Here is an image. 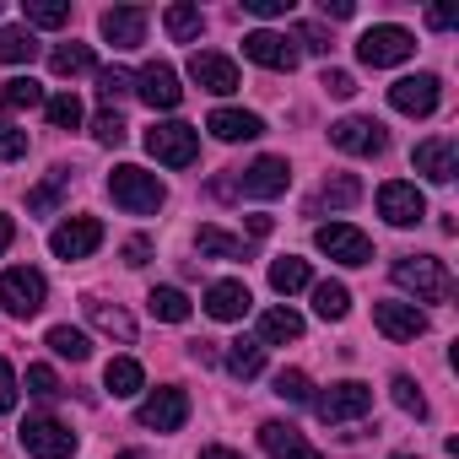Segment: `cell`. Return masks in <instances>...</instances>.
<instances>
[{
  "mask_svg": "<svg viewBox=\"0 0 459 459\" xmlns=\"http://www.w3.org/2000/svg\"><path fill=\"white\" fill-rule=\"evenodd\" d=\"M227 373L233 378H260L265 373V346L255 341V335H238V341H227Z\"/></svg>",
  "mask_w": 459,
  "mask_h": 459,
  "instance_id": "cb8c5ba5",
  "label": "cell"
},
{
  "mask_svg": "<svg viewBox=\"0 0 459 459\" xmlns=\"http://www.w3.org/2000/svg\"><path fill=\"white\" fill-rule=\"evenodd\" d=\"M44 114H49L55 130H76L82 125V98L76 92H55V98H44Z\"/></svg>",
  "mask_w": 459,
  "mask_h": 459,
  "instance_id": "f35d334b",
  "label": "cell"
},
{
  "mask_svg": "<svg viewBox=\"0 0 459 459\" xmlns=\"http://www.w3.org/2000/svg\"><path fill=\"white\" fill-rule=\"evenodd\" d=\"M98 28H103V39H108L114 49H135V44L146 39V12H141V6H108V12L98 17Z\"/></svg>",
  "mask_w": 459,
  "mask_h": 459,
  "instance_id": "44dd1931",
  "label": "cell"
},
{
  "mask_svg": "<svg viewBox=\"0 0 459 459\" xmlns=\"http://www.w3.org/2000/svg\"><path fill=\"white\" fill-rule=\"evenodd\" d=\"M162 28H168V39H173V44H195V39H200V28H205V17H200V6L178 0V6H168V12H162Z\"/></svg>",
  "mask_w": 459,
  "mask_h": 459,
  "instance_id": "f1b7e54d",
  "label": "cell"
},
{
  "mask_svg": "<svg viewBox=\"0 0 459 459\" xmlns=\"http://www.w3.org/2000/svg\"><path fill=\"white\" fill-rule=\"evenodd\" d=\"M49 71H55V76H82V71H92V49H87V44H60V49L49 55Z\"/></svg>",
  "mask_w": 459,
  "mask_h": 459,
  "instance_id": "74e56055",
  "label": "cell"
},
{
  "mask_svg": "<svg viewBox=\"0 0 459 459\" xmlns=\"http://www.w3.org/2000/svg\"><path fill=\"white\" fill-rule=\"evenodd\" d=\"M200 459H244V454H233V448H221V443H211V448H200Z\"/></svg>",
  "mask_w": 459,
  "mask_h": 459,
  "instance_id": "9f6ffc18",
  "label": "cell"
},
{
  "mask_svg": "<svg viewBox=\"0 0 459 459\" xmlns=\"http://www.w3.org/2000/svg\"><path fill=\"white\" fill-rule=\"evenodd\" d=\"M244 12H249V17H287L292 0H244Z\"/></svg>",
  "mask_w": 459,
  "mask_h": 459,
  "instance_id": "f907efd6",
  "label": "cell"
},
{
  "mask_svg": "<svg viewBox=\"0 0 459 459\" xmlns=\"http://www.w3.org/2000/svg\"><path fill=\"white\" fill-rule=\"evenodd\" d=\"M17 373H12V362L6 357H0V416H6V411H17Z\"/></svg>",
  "mask_w": 459,
  "mask_h": 459,
  "instance_id": "c3c4849f",
  "label": "cell"
},
{
  "mask_svg": "<svg viewBox=\"0 0 459 459\" xmlns=\"http://www.w3.org/2000/svg\"><path fill=\"white\" fill-rule=\"evenodd\" d=\"M411 162H416V173H421L427 184H448L454 168H459V146H454L448 135H432V141H421V146L411 152Z\"/></svg>",
  "mask_w": 459,
  "mask_h": 459,
  "instance_id": "ac0fdd59",
  "label": "cell"
},
{
  "mask_svg": "<svg viewBox=\"0 0 459 459\" xmlns=\"http://www.w3.org/2000/svg\"><path fill=\"white\" fill-rule=\"evenodd\" d=\"M44 303H49V281H44V271L17 265V271L0 276V308H6L12 319H33V314H44Z\"/></svg>",
  "mask_w": 459,
  "mask_h": 459,
  "instance_id": "277c9868",
  "label": "cell"
},
{
  "mask_svg": "<svg viewBox=\"0 0 459 459\" xmlns=\"http://www.w3.org/2000/svg\"><path fill=\"white\" fill-rule=\"evenodd\" d=\"M330 141H335L341 152H351V157H378V152L389 146V130H384L378 119H362V114H351V119L330 125Z\"/></svg>",
  "mask_w": 459,
  "mask_h": 459,
  "instance_id": "9a60e30c",
  "label": "cell"
},
{
  "mask_svg": "<svg viewBox=\"0 0 459 459\" xmlns=\"http://www.w3.org/2000/svg\"><path fill=\"white\" fill-rule=\"evenodd\" d=\"M373 325L389 335V341H416L427 335V314L416 303H373Z\"/></svg>",
  "mask_w": 459,
  "mask_h": 459,
  "instance_id": "d6986e66",
  "label": "cell"
},
{
  "mask_svg": "<svg viewBox=\"0 0 459 459\" xmlns=\"http://www.w3.org/2000/svg\"><path fill=\"white\" fill-rule=\"evenodd\" d=\"M249 303H255V298H249V287H244V281H211V287H205V314H211V319H221V325L244 319V314H249Z\"/></svg>",
  "mask_w": 459,
  "mask_h": 459,
  "instance_id": "7402d4cb",
  "label": "cell"
},
{
  "mask_svg": "<svg viewBox=\"0 0 459 459\" xmlns=\"http://www.w3.org/2000/svg\"><path fill=\"white\" fill-rule=\"evenodd\" d=\"M244 55L255 65H265V71H298V44L287 33H271V28H255L244 39Z\"/></svg>",
  "mask_w": 459,
  "mask_h": 459,
  "instance_id": "e0dca14e",
  "label": "cell"
},
{
  "mask_svg": "<svg viewBox=\"0 0 459 459\" xmlns=\"http://www.w3.org/2000/svg\"><path fill=\"white\" fill-rule=\"evenodd\" d=\"M314 314L330 319V325H341V319L351 314V292H346L341 281H319V287H314Z\"/></svg>",
  "mask_w": 459,
  "mask_h": 459,
  "instance_id": "d6a6232c",
  "label": "cell"
},
{
  "mask_svg": "<svg viewBox=\"0 0 459 459\" xmlns=\"http://www.w3.org/2000/svg\"><path fill=\"white\" fill-rule=\"evenodd\" d=\"M389 394H394V405H400L405 416H416V421L427 416V394L416 389V378H411V373H394V378H389Z\"/></svg>",
  "mask_w": 459,
  "mask_h": 459,
  "instance_id": "ab89813d",
  "label": "cell"
},
{
  "mask_svg": "<svg viewBox=\"0 0 459 459\" xmlns=\"http://www.w3.org/2000/svg\"><path fill=\"white\" fill-rule=\"evenodd\" d=\"M195 249H200L205 260H244V238L221 233V227H200V233H195Z\"/></svg>",
  "mask_w": 459,
  "mask_h": 459,
  "instance_id": "1f68e13d",
  "label": "cell"
},
{
  "mask_svg": "<svg viewBox=\"0 0 459 459\" xmlns=\"http://www.w3.org/2000/svg\"><path fill=\"white\" fill-rule=\"evenodd\" d=\"M260 346H287V341H303V314L292 308H265L260 314Z\"/></svg>",
  "mask_w": 459,
  "mask_h": 459,
  "instance_id": "484cf974",
  "label": "cell"
},
{
  "mask_svg": "<svg viewBox=\"0 0 459 459\" xmlns=\"http://www.w3.org/2000/svg\"><path fill=\"white\" fill-rule=\"evenodd\" d=\"M33 55H39L33 28H0V60L6 65H33Z\"/></svg>",
  "mask_w": 459,
  "mask_h": 459,
  "instance_id": "836d02e7",
  "label": "cell"
},
{
  "mask_svg": "<svg viewBox=\"0 0 459 459\" xmlns=\"http://www.w3.org/2000/svg\"><path fill=\"white\" fill-rule=\"evenodd\" d=\"M98 92H103V103L114 108L119 98H130V92H135V76H130V71H119V65H103V71H98Z\"/></svg>",
  "mask_w": 459,
  "mask_h": 459,
  "instance_id": "60d3db41",
  "label": "cell"
},
{
  "mask_svg": "<svg viewBox=\"0 0 459 459\" xmlns=\"http://www.w3.org/2000/svg\"><path fill=\"white\" fill-rule=\"evenodd\" d=\"M103 244V221L98 216H71V221H60L55 233H49V249H55V260H87L92 249Z\"/></svg>",
  "mask_w": 459,
  "mask_h": 459,
  "instance_id": "8fae6325",
  "label": "cell"
},
{
  "mask_svg": "<svg viewBox=\"0 0 459 459\" xmlns=\"http://www.w3.org/2000/svg\"><path fill=\"white\" fill-rule=\"evenodd\" d=\"M146 308H152V319H162V325H184V319H189V298H184L178 287H152V292H146Z\"/></svg>",
  "mask_w": 459,
  "mask_h": 459,
  "instance_id": "f546056e",
  "label": "cell"
},
{
  "mask_svg": "<svg viewBox=\"0 0 459 459\" xmlns=\"http://www.w3.org/2000/svg\"><path fill=\"white\" fill-rule=\"evenodd\" d=\"M49 351L65 357V362H87V357H92V341H87L82 330H71V325H55V330H49Z\"/></svg>",
  "mask_w": 459,
  "mask_h": 459,
  "instance_id": "d590c367",
  "label": "cell"
},
{
  "mask_svg": "<svg viewBox=\"0 0 459 459\" xmlns=\"http://www.w3.org/2000/svg\"><path fill=\"white\" fill-rule=\"evenodd\" d=\"M103 389H108L114 400H130V394H141V389H146V373H141V362H135V357H114V362L103 368Z\"/></svg>",
  "mask_w": 459,
  "mask_h": 459,
  "instance_id": "4316f807",
  "label": "cell"
},
{
  "mask_svg": "<svg viewBox=\"0 0 459 459\" xmlns=\"http://www.w3.org/2000/svg\"><path fill=\"white\" fill-rule=\"evenodd\" d=\"M87 319H92V325H98L108 341H119V346H130V341H135V319H130L119 303H103V298H92V303H87Z\"/></svg>",
  "mask_w": 459,
  "mask_h": 459,
  "instance_id": "d4e9b609",
  "label": "cell"
},
{
  "mask_svg": "<svg viewBox=\"0 0 459 459\" xmlns=\"http://www.w3.org/2000/svg\"><path fill=\"white\" fill-rule=\"evenodd\" d=\"M319 12H325V17H335V22H346L357 6H351V0H319Z\"/></svg>",
  "mask_w": 459,
  "mask_h": 459,
  "instance_id": "f5cc1de1",
  "label": "cell"
},
{
  "mask_svg": "<svg viewBox=\"0 0 459 459\" xmlns=\"http://www.w3.org/2000/svg\"><path fill=\"white\" fill-rule=\"evenodd\" d=\"M28 28H65L71 22V0H22Z\"/></svg>",
  "mask_w": 459,
  "mask_h": 459,
  "instance_id": "e575fe53",
  "label": "cell"
},
{
  "mask_svg": "<svg viewBox=\"0 0 459 459\" xmlns=\"http://www.w3.org/2000/svg\"><path fill=\"white\" fill-rule=\"evenodd\" d=\"M189 82L200 92H211V98H227V92H238V65L227 60V55L200 49V55H189Z\"/></svg>",
  "mask_w": 459,
  "mask_h": 459,
  "instance_id": "2e32d148",
  "label": "cell"
},
{
  "mask_svg": "<svg viewBox=\"0 0 459 459\" xmlns=\"http://www.w3.org/2000/svg\"><path fill=\"white\" fill-rule=\"evenodd\" d=\"M119 459H146V454H141V448H130V454H119Z\"/></svg>",
  "mask_w": 459,
  "mask_h": 459,
  "instance_id": "6f0895ef",
  "label": "cell"
},
{
  "mask_svg": "<svg viewBox=\"0 0 459 459\" xmlns=\"http://www.w3.org/2000/svg\"><path fill=\"white\" fill-rule=\"evenodd\" d=\"M314 244L335 265H373V238L362 233V227H351V221H325L314 233Z\"/></svg>",
  "mask_w": 459,
  "mask_h": 459,
  "instance_id": "52a82bcc",
  "label": "cell"
},
{
  "mask_svg": "<svg viewBox=\"0 0 459 459\" xmlns=\"http://www.w3.org/2000/svg\"><path fill=\"white\" fill-rule=\"evenodd\" d=\"M146 260H152V244L146 238H130L125 244V265H146Z\"/></svg>",
  "mask_w": 459,
  "mask_h": 459,
  "instance_id": "816d5d0a",
  "label": "cell"
},
{
  "mask_svg": "<svg viewBox=\"0 0 459 459\" xmlns=\"http://www.w3.org/2000/svg\"><path fill=\"white\" fill-rule=\"evenodd\" d=\"M271 287H276L281 298H292V292L314 287V271H308V260H298V255H281V260H271Z\"/></svg>",
  "mask_w": 459,
  "mask_h": 459,
  "instance_id": "83f0119b",
  "label": "cell"
},
{
  "mask_svg": "<svg viewBox=\"0 0 459 459\" xmlns=\"http://www.w3.org/2000/svg\"><path fill=\"white\" fill-rule=\"evenodd\" d=\"M292 44H298V55L308 49V55H330V39H325V28H314V22H303L298 33H292Z\"/></svg>",
  "mask_w": 459,
  "mask_h": 459,
  "instance_id": "7dc6e473",
  "label": "cell"
},
{
  "mask_svg": "<svg viewBox=\"0 0 459 459\" xmlns=\"http://www.w3.org/2000/svg\"><path fill=\"white\" fill-rule=\"evenodd\" d=\"M146 152L162 162V168H189L200 157V130L184 125V119H162L146 130Z\"/></svg>",
  "mask_w": 459,
  "mask_h": 459,
  "instance_id": "5b68a950",
  "label": "cell"
},
{
  "mask_svg": "<svg viewBox=\"0 0 459 459\" xmlns=\"http://www.w3.org/2000/svg\"><path fill=\"white\" fill-rule=\"evenodd\" d=\"M427 28H437V33H443V28H454V12H443V6H432V12H427Z\"/></svg>",
  "mask_w": 459,
  "mask_h": 459,
  "instance_id": "11a10c76",
  "label": "cell"
},
{
  "mask_svg": "<svg viewBox=\"0 0 459 459\" xmlns=\"http://www.w3.org/2000/svg\"><path fill=\"white\" fill-rule=\"evenodd\" d=\"M39 103H44V87L33 76H12L6 87H0V108H6V114H28Z\"/></svg>",
  "mask_w": 459,
  "mask_h": 459,
  "instance_id": "4dcf8cb0",
  "label": "cell"
},
{
  "mask_svg": "<svg viewBox=\"0 0 459 459\" xmlns=\"http://www.w3.org/2000/svg\"><path fill=\"white\" fill-rule=\"evenodd\" d=\"M314 411H319V421H357V416L373 411V384L341 378V384H330L325 394H314Z\"/></svg>",
  "mask_w": 459,
  "mask_h": 459,
  "instance_id": "ba28073f",
  "label": "cell"
},
{
  "mask_svg": "<svg viewBox=\"0 0 459 459\" xmlns=\"http://www.w3.org/2000/svg\"><path fill=\"white\" fill-rule=\"evenodd\" d=\"M319 87H325L330 98H351V92H357V76H351V71H325Z\"/></svg>",
  "mask_w": 459,
  "mask_h": 459,
  "instance_id": "681fc988",
  "label": "cell"
},
{
  "mask_svg": "<svg viewBox=\"0 0 459 459\" xmlns=\"http://www.w3.org/2000/svg\"><path fill=\"white\" fill-rule=\"evenodd\" d=\"M205 130L216 135V141H255V135H265V119L260 114H249V108H216L211 119H205Z\"/></svg>",
  "mask_w": 459,
  "mask_h": 459,
  "instance_id": "603a6c76",
  "label": "cell"
},
{
  "mask_svg": "<svg viewBox=\"0 0 459 459\" xmlns=\"http://www.w3.org/2000/svg\"><path fill=\"white\" fill-rule=\"evenodd\" d=\"M260 448H265L271 459H325L292 421H265V427H260Z\"/></svg>",
  "mask_w": 459,
  "mask_h": 459,
  "instance_id": "ffe728a7",
  "label": "cell"
},
{
  "mask_svg": "<svg viewBox=\"0 0 459 459\" xmlns=\"http://www.w3.org/2000/svg\"><path fill=\"white\" fill-rule=\"evenodd\" d=\"M17 157H28V130L0 125V162H17Z\"/></svg>",
  "mask_w": 459,
  "mask_h": 459,
  "instance_id": "bcb514c9",
  "label": "cell"
},
{
  "mask_svg": "<svg viewBox=\"0 0 459 459\" xmlns=\"http://www.w3.org/2000/svg\"><path fill=\"white\" fill-rule=\"evenodd\" d=\"M411 55H416V39H411L405 28H394V22H378V28H368V33L357 39V60H362L368 71L405 65Z\"/></svg>",
  "mask_w": 459,
  "mask_h": 459,
  "instance_id": "3957f363",
  "label": "cell"
},
{
  "mask_svg": "<svg viewBox=\"0 0 459 459\" xmlns=\"http://www.w3.org/2000/svg\"><path fill=\"white\" fill-rule=\"evenodd\" d=\"M378 216L389 227H416L427 216V195L405 178H389V184H378Z\"/></svg>",
  "mask_w": 459,
  "mask_h": 459,
  "instance_id": "4fadbf2b",
  "label": "cell"
},
{
  "mask_svg": "<svg viewBox=\"0 0 459 459\" xmlns=\"http://www.w3.org/2000/svg\"><path fill=\"white\" fill-rule=\"evenodd\" d=\"M76 443H82V437H76L65 421H55V416H28V421H22V448H28L33 459H71Z\"/></svg>",
  "mask_w": 459,
  "mask_h": 459,
  "instance_id": "30bf717a",
  "label": "cell"
},
{
  "mask_svg": "<svg viewBox=\"0 0 459 459\" xmlns=\"http://www.w3.org/2000/svg\"><path fill=\"white\" fill-rule=\"evenodd\" d=\"M276 394H281L287 405H308V400H314V384H308V373L281 368V373H276Z\"/></svg>",
  "mask_w": 459,
  "mask_h": 459,
  "instance_id": "b9f144b4",
  "label": "cell"
},
{
  "mask_svg": "<svg viewBox=\"0 0 459 459\" xmlns=\"http://www.w3.org/2000/svg\"><path fill=\"white\" fill-rule=\"evenodd\" d=\"M92 135H98L103 146H125V135H130V125L119 119V108H103V114L92 119Z\"/></svg>",
  "mask_w": 459,
  "mask_h": 459,
  "instance_id": "7bdbcfd3",
  "label": "cell"
},
{
  "mask_svg": "<svg viewBox=\"0 0 459 459\" xmlns=\"http://www.w3.org/2000/svg\"><path fill=\"white\" fill-rule=\"evenodd\" d=\"M12 238H17V221H12L6 211H0V255H6V249H12Z\"/></svg>",
  "mask_w": 459,
  "mask_h": 459,
  "instance_id": "db71d44e",
  "label": "cell"
},
{
  "mask_svg": "<svg viewBox=\"0 0 459 459\" xmlns=\"http://www.w3.org/2000/svg\"><path fill=\"white\" fill-rule=\"evenodd\" d=\"M65 184H71V173H65V168H55V178H49V184H39V189L28 195V211H55Z\"/></svg>",
  "mask_w": 459,
  "mask_h": 459,
  "instance_id": "ee69618b",
  "label": "cell"
},
{
  "mask_svg": "<svg viewBox=\"0 0 459 459\" xmlns=\"http://www.w3.org/2000/svg\"><path fill=\"white\" fill-rule=\"evenodd\" d=\"M135 92H141V103H146V108H157V114H173V108L184 103L178 71H173L168 60H152V65H141V76H135Z\"/></svg>",
  "mask_w": 459,
  "mask_h": 459,
  "instance_id": "7c38bea8",
  "label": "cell"
},
{
  "mask_svg": "<svg viewBox=\"0 0 459 459\" xmlns=\"http://www.w3.org/2000/svg\"><path fill=\"white\" fill-rule=\"evenodd\" d=\"M135 421L152 427V432H178V427L189 421V394H184L178 384H162V389H152V394L135 405Z\"/></svg>",
  "mask_w": 459,
  "mask_h": 459,
  "instance_id": "9c48e42d",
  "label": "cell"
},
{
  "mask_svg": "<svg viewBox=\"0 0 459 459\" xmlns=\"http://www.w3.org/2000/svg\"><path fill=\"white\" fill-rule=\"evenodd\" d=\"M108 200H114L119 211H130V216H157L162 200H168V184H162L157 173L135 168V162H119V168L108 173Z\"/></svg>",
  "mask_w": 459,
  "mask_h": 459,
  "instance_id": "6da1fadb",
  "label": "cell"
},
{
  "mask_svg": "<svg viewBox=\"0 0 459 459\" xmlns=\"http://www.w3.org/2000/svg\"><path fill=\"white\" fill-rule=\"evenodd\" d=\"M437 98H443V82H437L432 71H416V76H400V82L389 87V103H394L400 114H411V119H427V114L437 108Z\"/></svg>",
  "mask_w": 459,
  "mask_h": 459,
  "instance_id": "5bb4252c",
  "label": "cell"
},
{
  "mask_svg": "<svg viewBox=\"0 0 459 459\" xmlns=\"http://www.w3.org/2000/svg\"><path fill=\"white\" fill-rule=\"evenodd\" d=\"M389 276H394V287L411 292L416 303H448V298H454V276H448V265L432 260V255H400Z\"/></svg>",
  "mask_w": 459,
  "mask_h": 459,
  "instance_id": "7a4b0ae2",
  "label": "cell"
},
{
  "mask_svg": "<svg viewBox=\"0 0 459 459\" xmlns=\"http://www.w3.org/2000/svg\"><path fill=\"white\" fill-rule=\"evenodd\" d=\"M287 184H292L287 157H260L238 173V184H216V189L221 195H249V200H276V195H287Z\"/></svg>",
  "mask_w": 459,
  "mask_h": 459,
  "instance_id": "8992f818",
  "label": "cell"
},
{
  "mask_svg": "<svg viewBox=\"0 0 459 459\" xmlns=\"http://www.w3.org/2000/svg\"><path fill=\"white\" fill-rule=\"evenodd\" d=\"M28 394H39V400H55V394H60V378H55V368L33 362V368H28Z\"/></svg>",
  "mask_w": 459,
  "mask_h": 459,
  "instance_id": "f6af8a7d",
  "label": "cell"
},
{
  "mask_svg": "<svg viewBox=\"0 0 459 459\" xmlns=\"http://www.w3.org/2000/svg\"><path fill=\"white\" fill-rule=\"evenodd\" d=\"M389 459H416V454H389Z\"/></svg>",
  "mask_w": 459,
  "mask_h": 459,
  "instance_id": "680465c9",
  "label": "cell"
},
{
  "mask_svg": "<svg viewBox=\"0 0 459 459\" xmlns=\"http://www.w3.org/2000/svg\"><path fill=\"white\" fill-rule=\"evenodd\" d=\"M357 200H362L357 173H335V178H325V189H319V205H335V211H346V205H357Z\"/></svg>",
  "mask_w": 459,
  "mask_h": 459,
  "instance_id": "8d00e7d4",
  "label": "cell"
}]
</instances>
